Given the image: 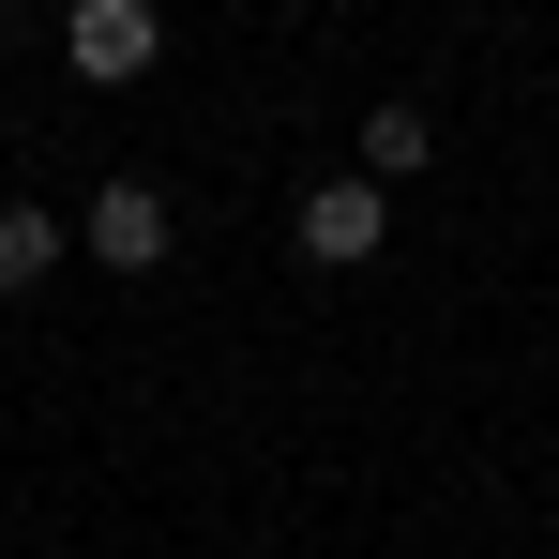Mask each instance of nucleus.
<instances>
[{"label":"nucleus","instance_id":"obj_4","mask_svg":"<svg viewBox=\"0 0 559 559\" xmlns=\"http://www.w3.org/2000/svg\"><path fill=\"white\" fill-rule=\"evenodd\" d=\"M46 273H61V227L15 197V212H0V287H46Z\"/></svg>","mask_w":559,"mask_h":559},{"label":"nucleus","instance_id":"obj_1","mask_svg":"<svg viewBox=\"0 0 559 559\" xmlns=\"http://www.w3.org/2000/svg\"><path fill=\"white\" fill-rule=\"evenodd\" d=\"M152 46H167V15H152V0H76V15H61V61H76L92 92H136V76H152Z\"/></svg>","mask_w":559,"mask_h":559},{"label":"nucleus","instance_id":"obj_3","mask_svg":"<svg viewBox=\"0 0 559 559\" xmlns=\"http://www.w3.org/2000/svg\"><path fill=\"white\" fill-rule=\"evenodd\" d=\"M76 242H92L106 273H167V197H152V182H106Z\"/></svg>","mask_w":559,"mask_h":559},{"label":"nucleus","instance_id":"obj_2","mask_svg":"<svg viewBox=\"0 0 559 559\" xmlns=\"http://www.w3.org/2000/svg\"><path fill=\"white\" fill-rule=\"evenodd\" d=\"M378 227H393V182H364V167L302 197V258H318V273H364V258H378Z\"/></svg>","mask_w":559,"mask_h":559},{"label":"nucleus","instance_id":"obj_5","mask_svg":"<svg viewBox=\"0 0 559 559\" xmlns=\"http://www.w3.org/2000/svg\"><path fill=\"white\" fill-rule=\"evenodd\" d=\"M424 152H439V136H424V106H378V121H364V182H408Z\"/></svg>","mask_w":559,"mask_h":559}]
</instances>
